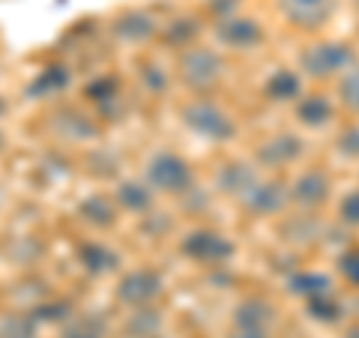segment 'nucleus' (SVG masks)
I'll return each instance as SVG.
<instances>
[{"mask_svg": "<svg viewBox=\"0 0 359 338\" xmlns=\"http://www.w3.org/2000/svg\"><path fill=\"white\" fill-rule=\"evenodd\" d=\"M233 6H237V0H212V4H210V13H216L219 21H222V18H231Z\"/></svg>", "mask_w": 359, "mask_h": 338, "instance_id": "obj_32", "label": "nucleus"}, {"mask_svg": "<svg viewBox=\"0 0 359 338\" xmlns=\"http://www.w3.org/2000/svg\"><path fill=\"white\" fill-rule=\"evenodd\" d=\"M294 114H297V120L302 123V126L320 129V126H327V123H332L335 105H332L330 96L311 93V96H299L297 99V111H294Z\"/></svg>", "mask_w": 359, "mask_h": 338, "instance_id": "obj_13", "label": "nucleus"}, {"mask_svg": "<svg viewBox=\"0 0 359 338\" xmlns=\"http://www.w3.org/2000/svg\"><path fill=\"white\" fill-rule=\"evenodd\" d=\"M302 150H306V141L299 138V135H290V132H282V135H276V138H269L264 141L261 147H257V162H261L264 168H287V165H294Z\"/></svg>", "mask_w": 359, "mask_h": 338, "instance_id": "obj_11", "label": "nucleus"}, {"mask_svg": "<svg viewBox=\"0 0 359 338\" xmlns=\"http://www.w3.org/2000/svg\"><path fill=\"white\" fill-rule=\"evenodd\" d=\"M78 210H81L84 222L96 224V228H111V224H114V219H117V207L111 204L105 195H90Z\"/></svg>", "mask_w": 359, "mask_h": 338, "instance_id": "obj_21", "label": "nucleus"}, {"mask_svg": "<svg viewBox=\"0 0 359 338\" xmlns=\"http://www.w3.org/2000/svg\"><path fill=\"white\" fill-rule=\"evenodd\" d=\"M162 330V314L159 311H135L132 318L126 320V326H123V335L126 338H156Z\"/></svg>", "mask_w": 359, "mask_h": 338, "instance_id": "obj_22", "label": "nucleus"}, {"mask_svg": "<svg viewBox=\"0 0 359 338\" xmlns=\"http://www.w3.org/2000/svg\"><path fill=\"white\" fill-rule=\"evenodd\" d=\"M114 33L120 39L126 42H147L153 33H156V18L141 13V9H132V13H123L117 21H114Z\"/></svg>", "mask_w": 359, "mask_h": 338, "instance_id": "obj_16", "label": "nucleus"}, {"mask_svg": "<svg viewBox=\"0 0 359 338\" xmlns=\"http://www.w3.org/2000/svg\"><path fill=\"white\" fill-rule=\"evenodd\" d=\"M339 219L344 224H351V228H359V189L347 191L339 204Z\"/></svg>", "mask_w": 359, "mask_h": 338, "instance_id": "obj_28", "label": "nucleus"}, {"mask_svg": "<svg viewBox=\"0 0 359 338\" xmlns=\"http://www.w3.org/2000/svg\"><path fill=\"white\" fill-rule=\"evenodd\" d=\"M162 276L156 269H132L120 278L117 285V299L129 309H147L150 302L162 297Z\"/></svg>", "mask_w": 359, "mask_h": 338, "instance_id": "obj_6", "label": "nucleus"}, {"mask_svg": "<svg viewBox=\"0 0 359 338\" xmlns=\"http://www.w3.org/2000/svg\"><path fill=\"white\" fill-rule=\"evenodd\" d=\"M228 338H269V332H255V330H233Z\"/></svg>", "mask_w": 359, "mask_h": 338, "instance_id": "obj_33", "label": "nucleus"}, {"mask_svg": "<svg viewBox=\"0 0 359 338\" xmlns=\"http://www.w3.org/2000/svg\"><path fill=\"white\" fill-rule=\"evenodd\" d=\"M257 177L255 174V168L252 165H245V162H231V165H224L222 171H219V189L224 191V195H231V198H243L245 191H249L255 183H257Z\"/></svg>", "mask_w": 359, "mask_h": 338, "instance_id": "obj_14", "label": "nucleus"}, {"mask_svg": "<svg viewBox=\"0 0 359 338\" xmlns=\"http://www.w3.org/2000/svg\"><path fill=\"white\" fill-rule=\"evenodd\" d=\"M264 27L261 21L255 18H240V15H231V18H222L216 25V39L224 45V48H233V51H249L257 48L264 42Z\"/></svg>", "mask_w": 359, "mask_h": 338, "instance_id": "obj_8", "label": "nucleus"}, {"mask_svg": "<svg viewBox=\"0 0 359 338\" xmlns=\"http://www.w3.org/2000/svg\"><path fill=\"white\" fill-rule=\"evenodd\" d=\"M195 183L192 165L183 156H177L171 150L156 153L147 162V186L153 191H165V195H186Z\"/></svg>", "mask_w": 359, "mask_h": 338, "instance_id": "obj_3", "label": "nucleus"}, {"mask_svg": "<svg viewBox=\"0 0 359 338\" xmlns=\"http://www.w3.org/2000/svg\"><path fill=\"white\" fill-rule=\"evenodd\" d=\"M264 93L269 102H297L302 96V78L294 69H276L266 78Z\"/></svg>", "mask_w": 359, "mask_h": 338, "instance_id": "obj_15", "label": "nucleus"}, {"mask_svg": "<svg viewBox=\"0 0 359 338\" xmlns=\"http://www.w3.org/2000/svg\"><path fill=\"white\" fill-rule=\"evenodd\" d=\"M69 84V75H66V69H60V66H54V69L42 72L36 78V84L30 87L33 96H51V93H60V90Z\"/></svg>", "mask_w": 359, "mask_h": 338, "instance_id": "obj_26", "label": "nucleus"}, {"mask_svg": "<svg viewBox=\"0 0 359 338\" xmlns=\"http://www.w3.org/2000/svg\"><path fill=\"white\" fill-rule=\"evenodd\" d=\"M198 33H201V25L195 18H177L174 25L165 30V39L171 45H180V48H189V45L198 39Z\"/></svg>", "mask_w": 359, "mask_h": 338, "instance_id": "obj_24", "label": "nucleus"}, {"mask_svg": "<svg viewBox=\"0 0 359 338\" xmlns=\"http://www.w3.org/2000/svg\"><path fill=\"white\" fill-rule=\"evenodd\" d=\"M78 257H81V264L87 273L93 276H105V273H114L120 266V257L114 249H108L102 243H84L81 249H78Z\"/></svg>", "mask_w": 359, "mask_h": 338, "instance_id": "obj_17", "label": "nucleus"}, {"mask_svg": "<svg viewBox=\"0 0 359 338\" xmlns=\"http://www.w3.org/2000/svg\"><path fill=\"white\" fill-rule=\"evenodd\" d=\"M278 9L297 30H320L335 13V0H278Z\"/></svg>", "mask_w": 359, "mask_h": 338, "instance_id": "obj_7", "label": "nucleus"}, {"mask_svg": "<svg viewBox=\"0 0 359 338\" xmlns=\"http://www.w3.org/2000/svg\"><path fill=\"white\" fill-rule=\"evenodd\" d=\"M117 201L126 210L132 212H144V210H150L153 207V195H150V189L147 186H141V183H123L117 189Z\"/></svg>", "mask_w": 359, "mask_h": 338, "instance_id": "obj_23", "label": "nucleus"}, {"mask_svg": "<svg viewBox=\"0 0 359 338\" xmlns=\"http://www.w3.org/2000/svg\"><path fill=\"white\" fill-rule=\"evenodd\" d=\"M339 99H341V105L347 111L359 114V63L353 66V69H347L344 78L339 81Z\"/></svg>", "mask_w": 359, "mask_h": 338, "instance_id": "obj_27", "label": "nucleus"}, {"mask_svg": "<svg viewBox=\"0 0 359 338\" xmlns=\"http://www.w3.org/2000/svg\"><path fill=\"white\" fill-rule=\"evenodd\" d=\"M224 58L216 48H189L180 54V78L195 93H210L222 84Z\"/></svg>", "mask_w": 359, "mask_h": 338, "instance_id": "obj_2", "label": "nucleus"}, {"mask_svg": "<svg viewBox=\"0 0 359 338\" xmlns=\"http://www.w3.org/2000/svg\"><path fill=\"white\" fill-rule=\"evenodd\" d=\"M183 123L195 135H201L204 141H231L233 135H237V123H233L231 114H224V111L210 102V99H195V102H189L183 108Z\"/></svg>", "mask_w": 359, "mask_h": 338, "instance_id": "obj_4", "label": "nucleus"}, {"mask_svg": "<svg viewBox=\"0 0 359 338\" xmlns=\"http://www.w3.org/2000/svg\"><path fill=\"white\" fill-rule=\"evenodd\" d=\"M105 335H108V323L102 314H75L60 332V338H105Z\"/></svg>", "mask_w": 359, "mask_h": 338, "instance_id": "obj_19", "label": "nucleus"}, {"mask_svg": "<svg viewBox=\"0 0 359 338\" xmlns=\"http://www.w3.org/2000/svg\"><path fill=\"white\" fill-rule=\"evenodd\" d=\"M339 150L344 153V156H359V126H353V129H347L341 138H339Z\"/></svg>", "mask_w": 359, "mask_h": 338, "instance_id": "obj_30", "label": "nucleus"}, {"mask_svg": "<svg viewBox=\"0 0 359 338\" xmlns=\"http://www.w3.org/2000/svg\"><path fill=\"white\" fill-rule=\"evenodd\" d=\"M339 273L351 281L353 288H359V249H347L339 255Z\"/></svg>", "mask_w": 359, "mask_h": 338, "instance_id": "obj_29", "label": "nucleus"}, {"mask_svg": "<svg viewBox=\"0 0 359 338\" xmlns=\"http://www.w3.org/2000/svg\"><path fill=\"white\" fill-rule=\"evenodd\" d=\"M0 147H4V135H0Z\"/></svg>", "mask_w": 359, "mask_h": 338, "instance_id": "obj_34", "label": "nucleus"}, {"mask_svg": "<svg viewBox=\"0 0 359 338\" xmlns=\"http://www.w3.org/2000/svg\"><path fill=\"white\" fill-rule=\"evenodd\" d=\"M278 320V309L264 297L243 299L233 309V330H255V332H269Z\"/></svg>", "mask_w": 359, "mask_h": 338, "instance_id": "obj_12", "label": "nucleus"}, {"mask_svg": "<svg viewBox=\"0 0 359 338\" xmlns=\"http://www.w3.org/2000/svg\"><path fill=\"white\" fill-rule=\"evenodd\" d=\"M287 290L302 299H314V297L332 294V278L323 273H297L287 278Z\"/></svg>", "mask_w": 359, "mask_h": 338, "instance_id": "obj_18", "label": "nucleus"}, {"mask_svg": "<svg viewBox=\"0 0 359 338\" xmlns=\"http://www.w3.org/2000/svg\"><path fill=\"white\" fill-rule=\"evenodd\" d=\"M0 338H36V320L25 314H9L0 320Z\"/></svg>", "mask_w": 359, "mask_h": 338, "instance_id": "obj_25", "label": "nucleus"}, {"mask_svg": "<svg viewBox=\"0 0 359 338\" xmlns=\"http://www.w3.org/2000/svg\"><path fill=\"white\" fill-rule=\"evenodd\" d=\"M356 66V48L347 42H314L309 48H302L299 54V69L309 78H332V75H344L347 69Z\"/></svg>", "mask_w": 359, "mask_h": 338, "instance_id": "obj_1", "label": "nucleus"}, {"mask_svg": "<svg viewBox=\"0 0 359 338\" xmlns=\"http://www.w3.org/2000/svg\"><path fill=\"white\" fill-rule=\"evenodd\" d=\"M306 314H309L311 320L323 323V326H335V323L344 318V306L332 294H323V297L306 299Z\"/></svg>", "mask_w": 359, "mask_h": 338, "instance_id": "obj_20", "label": "nucleus"}, {"mask_svg": "<svg viewBox=\"0 0 359 338\" xmlns=\"http://www.w3.org/2000/svg\"><path fill=\"white\" fill-rule=\"evenodd\" d=\"M144 75H147V84H150V90H162L168 87V78H165V72L159 69V66H147V69H144Z\"/></svg>", "mask_w": 359, "mask_h": 338, "instance_id": "obj_31", "label": "nucleus"}, {"mask_svg": "<svg viewBox=\"0 0 359 338\" xmlns=\"http://www.w3.org/2000/svg\"><path fill=\"white\" fill-rule=\"evenodd\" d=\"M180 252H183L189 261H195V264H224V261H231L233 257L237 245H233L231 236H224L219 231L198 228V231L183 236Z\"/></svg>", "mask_w": 359, "mask_h": 338, "instance_id": "obj_5", "label": "nucleus"}, {"mask_svg": "<svg viewBox=\"0 0 359 338\" xmlns=\"http://www.w3.org/2000/svg\"><path fill=\"white\" fill-rule=\"evenodd\" d=\"M330 191H332L330 177L323 174L320 168H309V171H302L294 180V186L287 189V198L306 210H318L330 201Z\"/></svg>", "mask_w": 359, "mask_h": 338, "instance_id": "obj_10", "label": "nucleus"}, {"mask_svg": "<svg viewBox=\"0 0 359 338\" xmlns=\"http://www.w3.org/2000/svg\"><path fill=\"white\" fill-rule=\"evenodd\" d=\"M287 186L282 180H257V183L240 198L243 210L255 212V216H276L287 204Z\"/></svg>", "mask_w": 359, "mask_h": 338, "instance_id": "obj_9", "label": "nucleus"}]
</instances>
